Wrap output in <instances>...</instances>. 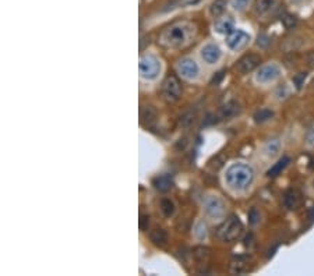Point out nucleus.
<instances>
[{
    "instance_id": "obj_1",
    "label": "nucleus",
    "mask_w": 314,
    "mask_h": 276,
    "mask_svg": "<svg viewBox=\"0 0 314 276\" xmlns=\"http://www.w3.org/2000/svg\"><path fill=\"white\" fill-rule=\"evenodd\" d=\"M194 34V27L190 23H176L162 31L159 44L165 47H180L189 42Z\"/></svg>"
},
{
    "instance_id": "obj_2",
    "label": "nucleus",
    "mask_w": 314,
    "mask_h": 276,
    "mask_svg": "<svg viewBox=\"0 0 314 276\" xmlns=\"http://www.w3.org/2000/svg\"><path fill=\"white\" fill-rule=\"evenodd\" d=\"M253 169L250 166L244 165V163H236V165H232L228 172H226V182L228 184L236 188V190H243L246 187H249L251 182H253Z\"/></svg>"
},
{
    "instance_id": "obj_3",
    "label": "nucleus",
    "mask_w": 314,
    "mask_h": 276,
    "mask_svg": "<svg viewBox=\"0 0 314 276\" xmlns=\"http://www.w3.org/2000/svg\"><path fill=\"white\" fill-rule=\"evenodd\" d=\"M243 233V223L235 215L229 216L217 230V237L223 243H232L241 237Z\"/></svg>"
},
{
    "instance_id": "obj_4",
    "label": "nucleus",
    "mask_w": 314,
    "mask_h": 276,
    "mask_svg": "<svg viewBox=\"0 0 314 276\" xmlns=\"http://www.w3.org/2000/svg\"><path fill=\"white\" fill-rule=\"evenodd\" d=\"M162 95L165 98V101L170 102H177L180 99V95H182V85L179 78L175 75H169L165 78V81L162 83Z\"/></svg>"
},
{
    "instance_id": "obj_5",
    "label": "nucleus",
    "mask_w": 314,
    "mask_h": 276,
    "mask_svg": "<svg viewBox=\"0 0 314 276\" xmlns=\"http://www.w3.org/2000/svg\"><path fill=\"white\" fill-rule=\"evenodd\" d=\"M139 70L143 78L154 80L158 74H159L161 65H159L157 57H154V56H144V57H141V60H140Z\"/></svg>"
},
{
    "instance_id": "obj_6",
    "label": "nucleus",
    "mask_w": 314,
    "mask_h": 276,
    "mask_svg": "<svg viewBox=\"0 0 314 276\" xmlns=\"http://www.w3.org/2000/svg\"><path fill=\"white\" fill-rule=\"evenodd\" d=\"M261 63V57L256 53H249V55L243 56L241 60L236 65V70L242 74L251 73L253 70H256Z\"/></svg>"
},
{
    "instance_id": "obj_7",
    "label": "nucleus",
    "mask_w": 314,
    "mask_h": 276,
    "mask_svg": "<svg viewBox=\"0 0 314 276\" xmlns=\"http://www.w3.org/2000/svg\"><path fill=\"white\" fill-rule=\"evenodd\" d=\"M247 41H249V35L244 31L233 29L226 37V45L229 46L232 50H239L247 44Z\"/></svg>"
},
{
    "instance_id": "obj_8",
    "label": "nucleus",
    "mask_w": 314,
    "mask_h": 276,
    "mask_svg": "<svg viewBox=\"0 0 314 276\" xmlns=\"http://www.w3.org/2000/svg\"><path fill=\"white\" fill-rule=\"evenodd\" d=\"M281 74L279 67L275 65H267L263 66L259 70V73L256 74V80L259 83H271L274 80H277Z\"/></svg>"
},
{
    "instance_id": "obj_9",
    "label": "nucleus",
    "mask_w": 314,
    "mask_h": 276,
    "mask_svg": "<svg viewBox=\"0 0 314 276\" xmlns=\"http://www.w3.org/2000/svg\"><path fill=\"white\" fill-rule=\"evenodd\" d=\"M204 208H205V212L213 218H221L225 213V204L222 203V200L218 197L207 198L205 204H204Z\"/></svg>"
},
{
    "instance_id": "obj_10",
    "label": "nucleus",
    "mask_w": 314,
    "mask_h": 276,
    "mask_svg": "<svg viewBox=\"0 0 314 276\" xmlns=\"http://www.w3.org/2000/svg\"><path fill=\"white\" fill-rule=\"evenodd\" d=\"M177 70H179V73L182 74L185 78H189V80H192V78H195L197 75H198V66L197 63L192 60V59H183L179 66H177Z\"/></svg>"
},
{
    "instance_id": "obj_11",
    "label": "nucleus",
    "mask_w": 314,
    "mask_h": 276,
    "mask_svg": "<svg viewBox=\"0 0 314 276\" xmlns=\"http://www.w3.org/2000/svg\"><path fill=\"white\" fill-rule=\"evenodd\" d=\"M158 119V112L155 108L152 106H143L141 111H140V120H141V124L145 126V127H154V124L157 123Z\"/></svg>"
},
{
    "instance_id": "obj_12",
    "label": "nucleus",
    "mask_w": 314,
    "mask_h": 276,
    "mask_svg": "<svg viewBox=\"0 0 314 276\" xmlns=\"http://www.w3.org/2000/svg\"><path fill=\"white\" fill-rule=\"evenodd\" d=\"M278 0H256L254 10L259 16H268L277 9Z\"/></svg>"
},
{
    "instance_id": "obj_13",
    "label": "nucleus",
    "mask_w": 314,
    "mask_h": 276,
    "mask_svg": "<svg viewBox=\"0 0 314 276\" xmlns=\"http://www.w3.org/2000/svg\"><path fill=\"white\" fill-rule=\"evenodd\" d=\"M302 204V194L299 193L297 190H289L284 195V205L287 209H296L299 208Z\"/></svg>"
},
{
    "instance_id": "obj_14",
    "label": "nucleus",
    "mask_w": 314,
    "mask_h": 276,
    "mask_svg": "<svg viewBox=\"0 0 314 276\" xmlns=\"http://www.w3.org/2000/svg\"><path fill=\"white\" fill-rule=\"evenodd\" d=\"M241 111H242L241 105H239L238 102L231 101V102H228L225 106H222V109L221 112H219V116H218V117H219V119L229 120L232 119V117H236V116L241 113Z\"/></svg>"
},
{
    "instance_id": "obj_15",
    "label": "nucleus",
    "mask_w": 314,
    "mask_h": 276,
    "mask_svg": "<svg viewBox=\"0 0 314 276\" xmlns=\"http://www.w3.org/2000/svg\"><path fill=\"white\" fill-rule=\"evenodd\" d=\"M249 259L244 257L236 258L235 261H232L231 267H229V272H231L232 275H243V274H246V272H249Z\"/></svg>"
},
{
    "instance_id": "obj_16",
    "label": "nucleus",
    "mask_w": 314,
    "mask_h": 276,
    "mask_svg": "<svg viewBox=\"0 0 314 276\" xmlns=\"http://www.w3.org/2000/svg\"><path fill=\"white\" fill-rule=\"evenodd\" d=\"M201 56H203V59L208 63V65H213L215 62H218L219 60V57H221V50H219V47L215 45H207L204 46L203 50H201Z\"/></svg>"
},
{
    "instance_id": "obj_17",
    "label": "nucleus",
    "mask_w": 314,
    "mask_h": 276,
    "mask_svg": "<svg viewBox=\"0 0 314 276\" xmlns=\"http://www.w3.org/2000/svg\"><path fill=\"white\" fill-rule=\"evenodd\" d=\"M152 184H154V187L157 188L158 191L165 193V191H169L173 187V180H172V177L169 175H162L155 177Z\"/></svg>"
},
{
    "instance_id": "obj_18",
    "label": "nucleus",
    "mask_w": 314,
    "mask_h": 276,
    "mask_svg": "<svg viewBox=\"0 0 314 276\" xmlns=\"http://www.w3.org/2000/svg\"><path fill=\"white\" fill-rule=\"evenodd\" d=\"M149 239L158 247H165L168 244V233L164 229H154L149 233Z\"/></svg>"
},
{
    "instance_id": "obj_19",
    "label": "nucleus",
    "mask_w": 314,
    "mask_h": 276,
    "mask_svg": "<svg viewBox=\"0 0 314 276\" xmlns=\"http://www.w3.org/2000/svg\"><path fill=\"white\" fill-rule=\"evenodd\" d=\"M193 257L200 265H205L211 257V251L207 247H195L193 250Z\"/></svg>"
},
{
    "instance_id": "obj_20",
    "label": "nucleus",
    "mask_w": 314,
    "mask_h": 276,
    "mask_svg": "<svg viewBox=\"0 0 314 276\" xmlns=\"http://www.w3.org/2000/svg\"><path fill=\"white\" fill-rule=\"evenodd\" d=\"M289 162H290V159H289L288 157H284L282 159H279L277 163L268 170V176H269V177H275V176L281 175V173H282V170L289 165Z\"/></svg>"
},
{
    "instance_id": "obj_21",
    "label": "nucleus",
    "mask_w": 314,
    "mask_h": 276,
    "mask_svg": "<svg viewBox=\"0 0 314 276\" xmlns=\"http://www.w3.org/2000/svg\"><path fill=\"white\" fill-rule=\"evenodd\" d=\"M225 9H226V0H215L210 7V13L214 17H219L223 14Z\"/></svg>"
},
{
    "instance_id": "obj_22",
    "label": "nucleus",
    "mask_w": 314,
    "mask_h": 276,
    "mask_svg": "<svg viewBox=\"0 0 314 276\" xmlns=\"http://www.w3.org/2000/svg\"><path fill=\"white\" fill-rule=\"evenodd\" d=\"M215 28L221 34H231L232 31H233V23H232L231 20H222V21L217 23Z\"/></svg>"
},
{
    "instance_id": "obj_23",
    "label": "nucleus",
    "mask_w": 314,
    "mask_h": 276,
    "mask_svg": "<svg viewBox=\"0 0 314 276\" xmlns=\"http://www.w3.org/2000/svg\"><path fill=\"white\" fill-rule=\"evenodd\" d=\"M281 21L284 24V27L287 29H292L297 25V19H296L293 14H289V13H285L282 17H281Z\"/></svg>"
},
{
    "instance_id": "obj_24",
    "label": "nucleus",
    "mask_w": 314,
    "mask_h": 276,
    "mask_svg": "<svg viewBox=\"0 0 314 276\" xmlns=\"http://www.w3.org/2000/svg\"><path fill=\"white\" fill-rule=\"evenodd\" d=\"M161 211L164 212L165 216H172L173 212H175V205H173V203L170 200L165 198V200L161 201Z\"/></svg>"
},
{
    "instance_id": "obj_25",
    "label": "nucleus",
    "mask_w": 314,
    "mask_h": 276,
    "mask_svg": "<svg viewBox=\"0 0 314 276\" xmlns=\"http://www.w3.org/2000/svg\"><path fill=\"white\" fill-rule=\"evenodd\" d=\"M272 116H274V112L272 111H269V109H261V111H259L254 115V119H256L257 123H264V121L271 119Z\"/></svg>"
},
{
    "instance_id": "obj_26",
    "label": "nucleus",
    "mask_w": 314,
    "mask_h": 276,
    "mask_svg": "<svg viewBox=\"0 0 314 276\" xmlns=\"http://www.w3.org/2000/svg\"><path fill=\"white\" fill-rule=\"evenodd\" d=\"M194 120H195V113L194 112H189V113H186V115H183L180 117V124L183 127H190L194 123Z\"/></svg>"
},
{
    "instance_id": "obj_27",
    "label": "nucleus",
    "mask_w": 314,
    "mask_h": 276,
    "mask_svg": "<svg viewBox=\"0 0 314 276\" xmlns=\"http://www.w3.org/2000/svg\"><path fill=\"white\" fill-rule=\"evenodd\" d=\"M250 0H232V6H233V9L235 10H244L247 7V4H249Z\"/></svg>"
},
{
    "instance_id": "obj_28",
    "label": "nucleus",
    "mask_w": 314,
    "mask_h": 276,
    "mask_svg": "<svg viewBox=\"0 0 314 276\" xmlns=\"http://www.w3.org/2000/svg\"><path fill=\"white\" fill-rule=\"evenodd\" d=\"M278 149H279V142H278L277 139L271 141V142L267 145V152L269 154V155H275V154L278 152Z\"/></svg>"
},
{
    "instance_id": "obj_29",
    "label": "nucleus",
    "mask_w": 314,
    "mask_h": 276,
    "mask_svg": "<svg viewBox=\"0 0 314 276\" xmlns=\"http://www.w3.org/2000/svg\"><path fill=\"white\" fill-rule=\"evenodd\" d=\"M306 141H307V144H309L310 147L314 148V126L313 127H310L309 131H307V134H306Z\"/></svg>"
},
{
    "instance_id": "obj_30",
    "label": "nucleus",
    "mask_w": 314,
    "mask_h": 276,
    "mask_svg": "<svg viewBox=\"0 0 314 276\" xmlns=\"http://www.w3.org/2000/svg\"><path fill=\"white\" fill-rule=\"evenodd\" d=\"M148 223H149V216H148V215H141V216H140V229H147Z\"/></svg>"
},
{
    "instance_id": "obj_31",
    "label": "nucleus",
    "mask_w": 314,
    "mask_h": 276,
    "mask_svg": "<svg viewBox=\"0 0 314 276\" xmlns=\"http://www.w3.org/2000/svg\"><path fill=\"white\" fill-rule=\"evenodd\" d=\"M269 42H271V41H269V38H268L267 35H260L259 41H257V45L266 47V46H267Z\"/></svg>"
},
{
    "instance_id": "obj_32",
    "label": "nucleus",
    "mask_w": 314,
    "mask_h": 276,
    "mask_svg": "<svg viewBox=\"0 0 314 276\" xmlns=\"http://www.w3.org/2000/svg\"><path fill=\"white\" fill-rule=\"evenodd\" d=\"M305 78H306V74H303V73H300L299 75H297V77H296L295 83H296V85H297V88H300V87H302V83L305 81Z\"/></svg>"
},
{
    "instance_id": "obj_33",
    "label": "nucleus",
    "mask_w": 314,
    "mask_h": 276,
    "mask_svg": "<svg viewBox=\"0 0 314 276\" xmlns=\"http://www.w3.org/2000/svg\"><path fill=\"white\" fill-rule=\"evenodd\" d=\"M249 218H250V222H251V223H256V222L259 221L260 215L257 213V211H256V209H253V211L250 212Z\"/></svg>"
},
{
    "instance_id": "obj_34",
    "label": "nucleus",
    "mask_w": 314,
    "mask_h": 276,
    "mask_svg": "<svg viewBox=\"0 0 314 276\" xmlns=\"http://www.w3.org/2000/svg\"><path fill=\"white\" fill-rule=\"evenodd\" d=\"M222 78H223V73H222V71H219V73L217 74V77H214L213 80H211V85H217V84L221 81Z\"/></svg>"
},
{
    "instance_id": "obj_35",
    "label": "nucleus",
    "mask_w": 314,
    "mask_h": 276,
    "mask_svg": "<svg viewBox=\"0 0 314 276\" xmlns=\"http://www.w3.org/2000/svg\"><path fill=\"white\" fill-rule=\"evenodd\" d=\"M218 120H217V117L215 116H213V115H210V116H207V119L204 120L203 124H213V123H217Z\"/></svg>"
},
{
    "instance_id": "obj_36",
    "label": "nucleus",
    "mask_w": 314,
    "mask_h": 276,
    "mask_svg": "<svg viewBox=\"0 0 314 276\" xmlns=\"http://www.w3.org/2000/svg\"><path fill=\"white\" fill-rule=\"evenodd\" d=\"M306 60H307V65L314 67V52H312V53H309V55L306 56Z\"/></svg>"
},
{
    "instance_id": "obj_37",
    "label": "nucleus",
    "mask_w": 314,
    "mask_h": 276,
    "mask_svg": "<svg viewBox=\"0 0 314 276\" xmlns=\"http://www.w3.org/2000/svg\"><path fill=\"white\" fill-rule=\"evenodd\" d=\"M180 3H183V4H192V3H195L197 0H179Z\"/></svg>"
},
{
    "instance_id": "obj_38",
    "label": "nucleus",
    "mask_w": 314,
    "mask_h": 276,
    "mask_svg": "<svg viewBox=\"0 0 314 276\" xmlns=\"http://www.w3.org/2000/svg\"><path fill=\"white\" fill-rule=\"evenodd\" d=\"M292 3H299V1H302V0H290Z\"/></svg>"
}]
</instances>
